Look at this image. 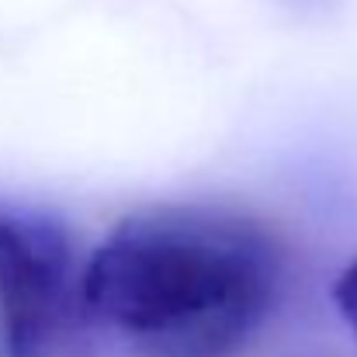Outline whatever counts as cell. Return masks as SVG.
Returning <instances> with one entry per match:
<instances>
[{"instance_id": "obj_1", "label": "cell", "mask_w": 357, "mask_h": 357, "mask_svg": "<svg viewBox=\"0 0 357 357\" xmlns=\"http://www.w3.org/2000/svg\"><path fill=\"white\" fill-rule=\"evenodd\" d=\"M284 246L226 205H149L87 253V305L146 357H233L264 326Z\"/></svg>"}, {"instance_id": "obj_2", "label": "cell", "mask_w": 357, "mask_h": 357, "mask_svg": "<svg viewBox=\"0 0 357 357\" xmlns=\"http://www.w3.org/2000/svg\"><path fill=\"white\" fill-rule=\"evenodd\" d=\"M0 333L7 357H94L87 257L73 229L0 195Z\"/></svg>"}, {"instance_id": "obj_3", "label": "cell", "mask_w": 357, "mask_h": 357, "mask_svg": "<svg viewBox=\"0 0 357 357\" xmlns=\"http://www.w3.org/2000/svg\"><path fill=\"white\" fill-rule=\"evenodd\" d=\"M333 298L344 312V319L351 323V330L357 333V260H351L344 267V274L337 278V288H333Z\"/></svg>"}]
</instances>
